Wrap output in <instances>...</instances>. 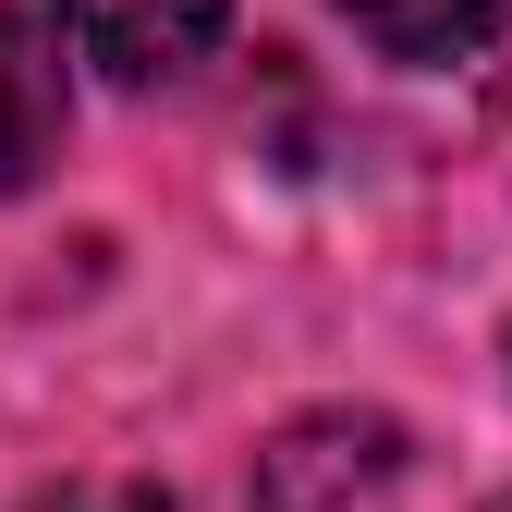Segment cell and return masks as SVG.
<instances>
[{
    "instance_id": "6da1fadb",
    "label": "cell",
    "mask_w": 512,
    "mask_h": 512,
    "mask_svg": "<svg viewBox=\"0 0 512 512\" xmlns=\"http://www.w3.org/2000/svg\"><path fill=\"white\" fill-rule=\"evenodd\" d=\"M391 464H403L391 415H305L256 452V512H342L366 488H391Z\"/></svg>"
},
{
    "instance_id": "7a4b0ae2",
    "label": "cell",
    "mask_w": 512,
    "mask_h": 512,
    "mask_svg": "<svg viewBox=\"0 0 512 512\" xmlns=\"http://www.w3.org/2000/svg\"><path fill=\"white\" fill-rule=\"evenodd\" d=\"M61 25H74V49L98 61V74L171 86V74H196V61L220 49L232 0H61Z\"/></svg>"
},
{
    "instance_id": "3957f363",
    "label": "cell",
    "mask_w": 512,
    "mask_h": 512,
    "mask_svg": "<svg viewBox=\"0 0 512 512\" xmlns=\"http://www.w3.org/2000/svg\"><path fill=\"white\" fill-rule=\"evenodd\" d=\"M61 122H74V98H61V37L25 0H0V196H25L61 159Z\"/></svg>"
},
{
    "instance_id": "277c9868",
    "label": "cell",
    "mask_w": 512,
    "mask_h": 512,
    "mask_svg": "<svg viewBox=\"0 0 512 512\" xmlns=\"http://www.w3.org/2000/svg\"><path fill=\"white\" fill-rule=\"evenodd\" d=\"M378 61H464L512 25V0H330Z\"/></svg>"
},
{
    "instance_id": "5b68a950",
    "label": "cell",
    "mask_w": 512,
    "mask_h": 512,
    "mask_svg": "<svg viewBox=\"0 0 512 512\" xmlns=\"http://www.w3.org/2000/svg\"><path fill=\"white\" fill-rule=\"evenodd\" d=\"M37 512H171L159 488H135V476H86V488H49Z\"/></svg>"
},
{
    "instance_id": "8992f818",
    "label": "cell",
    "mask_w": 512,
    "mask_h": 512,
    "mask_svg": "<svg viewBox=\"0 0 512 512\" xmlns=\"http://www.w3.org/2000/svg\"><path fill=\"white\" fill-rule=\"evenodd\" d=\"M488 512H512V500H488Z\"/></svg>"
}]
</instances>
